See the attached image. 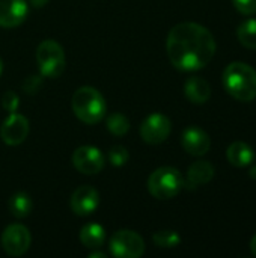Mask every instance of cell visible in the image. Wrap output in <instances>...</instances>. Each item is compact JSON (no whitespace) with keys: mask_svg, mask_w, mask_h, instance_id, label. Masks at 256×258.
I'll list each match as a JSON object with an SVG mask.
<instances>
[{"mask_svg":"<svg viewBox=\"0 0 256 258\" xmlns=\"http://www.w3.org/2000/svg\"><path fill=\"white\" fill-rule=\"evenodd\" d=\"M29 135V121L26 116L14 112L3 121L0 127V138L6 145H20Z\"/></svg>","mask_w":256,"mask_h":258,"instance_id":"10","label":"cell"},{"mask_svg":"<svg viewBox=\"0 0 256 258\" xmlns=\"http://www.w3.org/2000/svg\"><path fill=\"white\" fill-rule=\"evenodd\" d=\"M130 159V154L125 147L115 145L109 150V160L113 166H124Z\"/></svg>","mask_w":256,"mask_h":258,"instance_id":"22","label":"cell"},{"mask_svg":"<svg viewBox=\"0 0 256 258\" xmlns=\"http://www.w3.org/2000/svg\"><path fill=\"white\" fill-rule=\"evenodd\" d=\"M226 157H228V162L232 166L244 168V166L252 165V162L255 159V153H253V148L249 144L237 141V142H234V144H231L228 147Z\"/></svg>","mask_w":256,"mask_h":258,"instance_id":"16","label":"cell"},{"mask_svg":"<svg viewBox=\"0 0 256 258\" xmlns=\"http://www.w3.org/2000/svg\"><path fill=\"white\" fill-rule=\"evenodd\" d=\"M172 130L170 119L163 113H151L140 125V136L146 144L158 145L164 142Z\"/></svg>","mask_w":256,"mask_h":258,"instance_id":"8","label":"cell"},{"mask_svg":"<svg viewBox=\"0 0 256 258\" xmlns=\"http://www.w3.org/2000/svg\"><path fill=\"white\" fill-rule=\"evenodd\" d=\"M106 125H107V130L112 135H115V136H124L130 130V121H128V118L125 115L119 113V112L110 113L107 116Z\"/></svg>","mask_w":256,"mask_h":258,"instance_id":"20","label":"cell"},{"mask_svg":"<svg viewBox=\"0 0 256 258\" xmlns=\"http://www.w3.org/2000/svg\"><path fill=\"white\" fill-rule=\"evenodd\" d=\"M235 9L243 15H255L256 0H232Z\"/></svg>","mask_w":256,"mask_h":258,"instance_id":"25","label":"cell"},{"mask_svg":"<svg viewBox=\"0 0 256 258\" xmlns=\"http://www.w3.org/2000/svg\"><path fill=\"white\" fill-rule=\"evenodd\" d=\"M30 231L21 224H12L2 234V248L9 257H21L30 248Z\"/></svg>","mask_w":256,"mask_h":258,"instance_id":"7","label":"cell"},{"mask_svg":"<svg viewBox=\"0 0 256 258\" xmlns=\"http://www.w3.org/2000/svg\"><path fill=\"white\" fill-rule=\"evenodd\" d=\"M184 187V178L177 168L161 166L148 178V190L157 200H172Z\"/></svg>","mask_w":256,"mask_h":258,"instance_id":"4","label":"cell"},{"mask_svg":"<svg viewBox=\"0 0 256 258\" xmlns=\"http://www.w3.org/2000/svg\"><path fill=\"white\" fill-rule=\"evenodd\" d=\"M166 51L175 68L181 71H198L213 60L216 39L205 26L186 21L170 29Z\"/></svg>","mask_w":256,"mask_h":258,"instance_id":"1","label":"cell"},{"mask_svg":"<svg viewBox=\"0 0 256 258\" xmlns=\"http://www.w3.org/2000/svg\"><path fill=\"white\" fill-rule=\"evenodd\" d=\"M32 207H33L32 198L24 192H18V194L12 195L9 200V210L18 219L29 216L32 212Z\"/></svg>","mask_w":256,"mask_h":258,"instance_id":"18","label":"cell"},{"mask_svg":"<svg viewBox=\"0 0 256 258\" xmlns=\"http://www.w3.org/2000/svg\"><path fill=\"white\" fill-rule=\"evenodd\" d=\"M104 156L103 153L91 145L78 147L72 154V165L74 168L84 174V175H97L104 168Z\"/></svg>","mask_w":256,"mask_h":258,"instance_id":"9","label":"cell"},{"mask_svg":"<svg viewBox=\"0 0 256 258\" xmlns=\"http://www.w3.org/2000/svg\"><path fill=\"white\" fill-rule=\"evenodd\" d=\"M36 60L42 77L56 79L65 70V53L62 45L54 39L42 41L36 48Z\"/></svg>","mask_w":256,"mask_h":258,"instance_id":"5","label":"cell"},{"mask_svg":"<svg viewBox=\"0 0 256 258\" xmlns=\"http://www.w3.org/2000/svg\"><path fill=\"white\" fill-rule=\"evenodd\" d=\"M71 107L74 115L86 124L100 122L107 112V104L104 97L98 89L92 86L78 88L72 95Z\"/></svg>","mask_w":256,"mask_h":258,"instance_id":"3","label":"cell"},{"mask_svg":"<svg viewBox=\"0 0 256 258\" xmlns=\"http://www.w3.org/2000/svg\"><path fill=\"white\" fill-rule=\"evenodd\" d=\"M80 242L89 249H98L106 242V231L100 224H88L80 230Z\"/></svg>","mask_w":256,"mask_h":258,"instance_id":"17","label":"cell"},{"mask_svg":"<svg viewBox=\"0 0 256 258\" xmlns=\"http://www.w3.org/2000/svg\"><path fill=\"white\" fill-rule=\"evenodd\" d=\"M2 71H3V60H2V57H0V74H2Z\"/></svg>","mask_w":256,"mask_h":258,"instance_id":"30","label":"cell"},{"mask_svg":"<svg viewBox=\"0 0 256 258\" xmlns=\"http://www.w3.org/2000/svg\"><path fill=\"white\" fill-rule=\"evenodd\" d=\"M250 251H252V254L256 257V234L252 237V240H250Z\"/></svg>","mask_w":256,"mask_h":258,"instance_id":"27","label":"cell"},{"mask_svg":"<svg viewBox=\"0 0 256 258\" xmlns=\"http://www.w3.org/2000/svg\"><path fill=\"white\" fill-rule=\"evenodd\" d=\"M109 249L118 258H140L145 252V242L136 231L121 230L112 236Z\"/></svg>","mask_w":256,"mask_h":258,"instance_id":"6","label":"cell"},{"mask_svg":"<svg viewBox=\"0 0 256 258\" xmlns=\"http://www.w3.org/2000/svg\"><path fill=\"white\" fill-rule=\"evenodd\" d=\"M214 166L207 160H198L190 165L187 171V177L184 180V187L189 190H195L199 186L208 184L214 178Z\"/></svg>","mask_w":256,"mask_h":258,"instance_id":"14","label":"cell"},{"mask_svg":"<svg viewBox=\"0 0 256 258\" xmlns=\"http://www.w3.org/2000/svg\"><path fill=\"white\" fill-rule=\"evenodd\" d=\"M223 86L231 97L249 103L256 98V71L244 62H232L223 71Z\"/></svg>","mask_w":256,"mask_h":258,"instance_id":"2","label":"cell"},{"mask_svg":"<svg viewBox=\"0 0 256 258\" xmlns=\"http://www.w3.org/2000/svg\"><path fill=\"white\" fill-rule=\"evenodd\" d=\"M183 148L195 157H201L207 154L211 148V139L207 132H204L199 127H189L184 130L181 138Z\"/></svg>","mask_w":256,"mask_h":258,"instance_id":"12","label":"cell"},{"mask_svg":"<svg viewBox=\"0 0 256 258\" xmlns=\"http://www.w3.org/2000/svg\"><path fill=\"white\" fill-rule=\"evenodd\" d=\"M250 177H252V178H256V166H252V169H250Z\"/></svg>","mask_w":256,"mask_h":258,"instance_id":"29","label":"cell"},{"mask_svg":"<svg viewBox=\"0 0 256 258\" xmlns=\"http://www.w3.org/2000/svg\"><path fill=\"white\" fill-rule=\"evenodd\" d=\"M152 240L155 243V246L158 248H164V249H170V248H177L181 243V237L177 231H170V230H163V231H157L152 236Z\"/></svg>","mask_w":256,"mask_h":258,"instance_id":"21","label":"cell"},{"mask_svg":"<svg viewBox=\"0 0 256 258\" xmlns=\"http://www.w3.org/2000/svg\"><path fill=\"white\" fill-rule=\"evenodd\" d=\"M89 257H91V258H106L107 255H106L104 252H98V251H97V252H92V254H91Z\"/></svg>","mask_w":256,"mask_h":258,"instance_id":"28","label":"cell"},{"mask_svg":"<svg viewBox=\"0 0 256 258\" xmlns=\"http://www.w3.org/2000/svg\"><path fill=\"white\" fill-rule=\"evenodd\" d=\"M71 210L78 216L92 215L100 206V194L92 186H80L71 195Z\"/></svg>","mask_w":256,"mask_h":258,"instance_id":"11","label":"cell"},{"mask_svg":"<svg viewBox=\"0 0 256 258\" xmlns=\"http://www.w3.org/2000/svg\"><path fill=\"white\" fill-rule=\"evenodd\" d=\"M26 0H0V27L12 29L20 26L27 17Z\"/></svg>","mask_w":256,"mask_h":258,"instance_id":"13","label":"cell"},{"mask_svg":"<svg viewBox=\"0 0 256 258\" xmlns=\"http://www.w3.org/2000/svg\"><path fill=\"white\" fill-rule=\"evenodd\" d=\"M18 104H20V98H18V95L14 91H6L3 94V97H2V106H3V109L6 112H9V113L17 112Z\"/></svg>","mask_w":256,"mask_h":258,"instance_id":"24","label":"cell"},{"mask_svg":"<svg viewBox=\"0 0 256 258\" xmlns=\"http://www.w3.org/2000/svg\"><path fill=\"white\" fill-rule=\"evenodd\" d=\"M42 83H44V79H42V74L41 76H29L24 82H23V91L29 95H35L39 92V89L42 88Z\"/></svg>","mask_w":256,"mask_h":258,"instance_id":"23","label":"cell"},{"mask_svg":"<svg viewBox=\"0 0 256 258\" xmlns=\"http://www.w3.org/2000/svg\"><path fill=\"white\" fill-rule=\"evenodd\" d=\"M184 92L193 104H204L211 97V86L202 77H189L184 85Z\"/></svg>","mask_w":256,"mask_h":258,"instance_id":"15","label":"cell"},{"mask_svg":"<svg viewBox=\"0 0 256 258\" xmlns=\"http://www.w3.org/2000/svg\"><path fill=\"white\" fill-rule=\"evenodd\" d=\"M29 2H30V5L35 6V8H42V6L47 5L48 0H29Z\"/></svg>","mask_w":256,"mask_h":258,"instance_id":"26","label":"cell"},{"mask_svg":"<svg viewBox=\"0 0 256 258\" xmlns=\"http://www.w3.org/2000/svg\"><path fill=\"white\" fill-rule=\"evenodd\" d=\"M237 38L246 48L256 50V20L249 18L243 21L237 29Z\"/></svg>","mask_w":256,"mask_h":258,"instance_id":"19","label":"cell"}]
</instances>
